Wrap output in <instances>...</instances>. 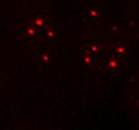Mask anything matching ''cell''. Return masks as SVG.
<instances>
[{
	"instance_id": "6da1fadb",
	"label": "cell",
	"mask_w": 139,
	"mask_h": 130,
	"mask_svg": "<svg viewBox=\"0 0 139 130\" xmlns=\"http://www.w3.org/2000/svg\"><path fill=\"white\" fill-rule=\"evenodd\" d=\"M126 50H127V47L126 46H123V45H118L117 46V54L120 55V56H123V55L126 54Z\"/></svg>"
},
{
	"instance_id": "7a4b0ae2",
	"label": "cell",
	"mask_w": 139,
	"mask_h": 130,
	"mask_svg": "<svg viewBox=\"0 0 139 130\" xmlns=\"http://www.w3.org/2000/svg\"><path fill=\"white\" fill-rule=\"evenodd\" d=\"M107 64H109L110 68H116V67H117V61H115V60H110V61H108Z\"/></svg>"
},
{
	"instance_id": "3957f363",
	"label": "cell",
	"mask_w": 139,
	"mask_h": 130,
	"mask_svg": "<svg viewBox=\"0 0 139 130\" xmlns=\"http://www.w3.org/2000/svg\"><path fill=\"white\" fill-rule=\"evenodd\" d=\"M35 21H36V24L38 25V26H41V25L43 24V21L41 20V19H39V18H37V19H36Z\"/></svg>"
}]
</instances>
